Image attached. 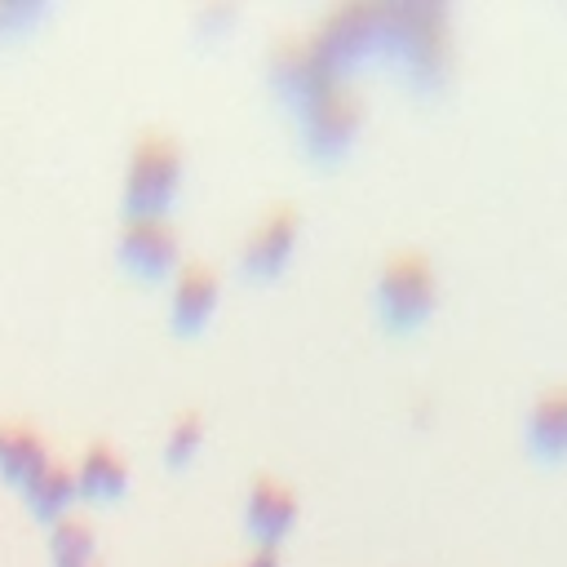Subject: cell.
Segmentation results:
<instances>
[{
  "label": "cell",
  "instance_id": "obj_1",
  "mask_svg": "<svg viewBox=\"0 0 567 567\" xmlns=\"http://www.w3.org/2000/svg\"><path fill=\"white\" fill-rule=\"evenodd\" d=\"M177 177H182V146L168 133H142L128 159V182H124L128 217H164L177 190Z\"/></svg>",
  "mask_w": 567,
  "mask_h": 567
},
{
  "label": "cell",
  "instance_id": "obj_2",
  "mask_svg": "<svg viewBox=\"0 0 567 567\" xmlns=\"http://www.w3.org/2000/svg\"><path fill=\"white\" fill-rule=\"evenodd\" d=\"M377 292H381V310L394 323H416L434 306V266L416 248H403L385 261Z\"/></svg>",
  "mask_w": 567,
  "mask_h": 567
},
{
  "label": "cell",
  "instance_id": "obj_3",
  "mask_svg": "<svg viewBox=\"0 0 567 567\" xmlns=\"http://www.w3.org/2000/svg\"><path fill=\"white\" fill-rule=\"evenodd\" d=\"M354 124H359V97L350 89L328 84L315 97H306V137H310V146L337 151L354 133Z\"/></svg>",
  "mask_w": 567,
  "mask_h": 567
},
{
  "label": "cell",
  "instance_id": "obj_4",
  "mask_svg": "<svg viewBox=\"0 0 567 567\" xmlns=\"http://www.w3.org/2000/svg\"><path fill=\"white\" fill-rule=\"evenodd\" d=\"M120 252H124V261L133 270L159 275L177 257V235H173L168 217H128L124 235H120Z\"/></svg>",
  "mask_w": 567,
  "mask_h": 567
},
{
  "label": "cell",
  "instance_id": "obj_5",
  "mask_svg": "<svg viewBox=\"0 0 567 567\" xmlns=\"http://www.w3.org/2000/svg\"><path fill=\"white\" fill-rule=\"evenodd\" d=\"M292 235H297V213L288 204H275L257 226L252 235L244 239V266L252 275H275L292 248Z\"/></svg>",
  "mask_w": 567,
  "mask_h": 567
},
{
  "label": "cell",
  "instance_id": "obj_6",
  "mask_svg": "<svg viewBox=\"0 0 567 567\" xmlns=\"http://www.w3.org/2000/svg\"><path fill=\"white\" fill-rule=\"evenodd\" d=\"M292 518H297V496H292V487L288 483H279V478H257L252 483V492H248V527L266 540V549H270V540H279L288 527H292Z\"/></svg>",
  "mask_w": 567,
  "mask_h": 567
},
{
  "label": "cell",
  "instance_id": "obj_7",
  "mask_svg": "<svg viewBox=\"0 0 567 567\" xmlns=\"http://www.w3.org/2000/svg\"><path fill=\"white\" fill-rule=\"evenodd\" d=\"M213 301H217V275H213V266L190 261L177 275V288H173V319L182 328H195L213 310Z\"/></svg>",
  "mask_w": 567,
  "mask_h": 567
},
{
  "label": "cell",
  "instance_id": "obj_8",
  "mask_svg": "<svg viewBox=\"0 0 567 567\" xmlns=\"http://www.w3.org/2000/svg\"><path fill=\"white\" fill-rule=\"evenodd\" d=\"M49 465V452H44V439L31 430V425H0V470L18 483H31L35 470Z\"/></svg>",
  "mask_w": 567,
  "mask_h": 567
},
{
  "label": "cell",
  "instance_id": "obj_9",
  "mask_svg": "<svg viewBox=\"0 0 567 567\" xmlns=\"http://www.w3.org/2000/svg\"><path fill=\"white\" fill-rule=\"evenodd\" d=\"M532 443L545 456H563L567 452V385H554L536 399L532 408Z\"/></svg>",
  "mask_w": 567,
  "mask_h": 567
},
{
  "label": "cell",
  "instance_id": "obj_10",
  "mask_svg": "<svg viewBox=\"0 0 567 567\" xmlns=\"http://www.w3.org/2000/svg\"><path fill=\"white\" fill-rule=\"evenodd\" d=\"M124 483H128L124 456H120L111 443H93V447L84 452L80 470H75V487H84V492H93V496H115Z\"/></svg>",
  "mask_w": 567,
  "mask_h": 567
},
{
  "label": "cell",
  "instance_id": "obj_11",
  "mask_svg": "<svg viewBox=\"0 0 567 567\" xmlns=\"http://www.w3.org/2000/svg\"><path fill=\"white\" fill-rule=\"evenodd\" d=\"M71 492H75V474H71V465H62V461H49V465H44V470H35V478L27 483L31 505H35V509H44V514L62 509V505L71 501Z\"/></svg>",
  "mask_w": 567,
  "mask_h": 567
},
{
  "label": "cell",
  "instance_id": "obj_12",
  "mask_svg": "<svg viewBox=\"0 0 567 567\" xmlns=\"http://www.w3.org/2000/svg\"><path fill=\"white\" fill-rule=\"evenodd\" d=\"M53 558H58V567H62V563L97 558V549H93V527H89L84 518H58V523H53Z\"/></svg>",
  "mask_w": 567,
  "mask_h": 567
},
{
  "label": "cell",
  "instance_id": "obj_13",
  "mask_svg": "<svg viewBox=\"0 0 567 567\" xmlns=\"http://www.w3.org/2000/svg\"><path fill=\"white\" fill-rule=\"evenodd\" d=\"M195 443H199V416L195 412H182L173 421V430H168V456L173 461H186L195 452Z\"/></svg>",
  "mask_w": 567,
  "mask_h": 567
},
{
  "label": "cell",
  "instance_id": "obj_14",
  "mask_svg": "<svg viewBox=\"0 0 567 567\" xmlns=\"http://www.w3.org/2000/svg\"><path fill=\"white\" fill-rule=\"evenodd\" d=\"M62 567H102L97 558H84V563H62Z\"/></svg>",
  "mask_w": 567,
  "mask_h": 567
}]
</instances>
